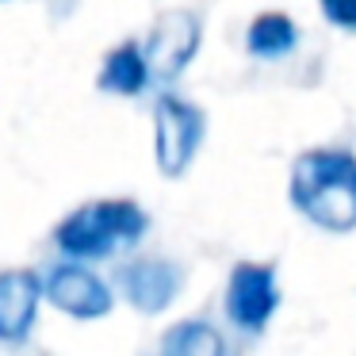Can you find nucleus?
I'll use <instances>...</instances> for the list:
<instances>
[{"label":"nucleus","mask_w":356,"mask_h":356,"mask_svg":"<svg viewBox=\"0 0 356 356\" xmlns=\"http://www.w3.org/2000/svg\"><path fill=\"white\" fill-rule=\"evenodd\" d=\"M154 123H157V169L165 177H180L192 165L203 138L200 108L177 100V96H161L154 108Z\"/></svg>","instance_id":"obj_3"},{"label":"nucleus","mask_w":356,"mask_h":356,"mask_svg":"<svg viewBox=\"0 0 356 356\" xmlns=\"http://www.w3.org/2000/svg\"><path fill=\"white\" fill-rule=\"evenodd\" d=\"M322 12L333 27L356 31V0H322Z\"/></svg>","instance_id":"obj_12"},{"label":"nucleus","mask_w":356,"mask_h":356,"mask_svg":"<svg viewBox=\"0 0 356 356\" xmlns=\"http://www.w3.org/2000/svg\"><path fill=\"white\" fill-rule=\"evenodd\" d=\"M42 287H47V299L70 318H104L111 310L108 284L81 264H58Z\"/></svg>","instance_id":"obj_6"},{"label":"nucleus","mask_w":356,"mask_h":356,"mask_svg":"<svg viewBox=\"0 0 356 356\" xmlns=\"http://www.w3.org/2000/svg\"><path fill=\"white\" fill-rule=\"evenodd\" d=\"M146 62L154 77H177L200 50V19L192 12H165L146 39Z\"/></svg>","instance_id":"obj_5"},{"label":"nucleus","mask_w":356,"mask_h":356,"mask_svg":"<svg viewBox=\"0 0 356 356\" xmlns=\"http://www.w3.org/2000/svg\"><path fill=\"white\" fill-rule=\"evenodd\" d=\"M42 291L47 287L39 284L35 272H0V341L4 345H16L31 333Z\"/></svg>","instance_id":"obj_8"},{"label":"nucleus","mask_w":356,"mask_h":356,"mask_svg":"<svg viewBox=\"0 0 356 356\" xmlns=\"http://www.w3.org/2000/svg\"><path fill=\"white\" fill-rule=\"evenodd\" d=\"M280 307V287L276 272L268 264H238L226 287V314L238 330L257 333L268 325L272 310Z\"/></svg>","instance_id":"obj_4"},{"label":"nucleus","mask_w":356,"mask_h":356,"mask_svg":"<svg viewBox=\"0 0 356 356\" xmlns=\"http://www.w3.org/2000/svg\"><path fill=\"white\" fill-rule=\"evenodd\" d=\"M119 284H123V295L131 299L134 310L142 314H157L165 310L180 291V272L177 264L157 261V257H142V261H131L123 272H119Z\"/></svg>","instance_id":"obj_7"},{"label":"nucleus","mask_w":356,"mask_h":356,"mask_svg":"<svg viewBox=\"0 0 356 356\" xmlns=\"http://www.w3.org/2000/svg\"><path fill=\"white\" fill-rule=\"evenodd\" d=\"M146 226L149 218L142 215V207L127 200H100L73 211L54 230V241L73 261H100V257H111L119 245H134L146 234Z\"/></svg>","instance_id":"obj_2"},{"label":"nucleus","mask_w":356,"mask_h":356,"mask_svg":"<svg viewBox=\"0 0 356 356\" xmlns=\"http://www.w3.org/2000/svg\"><path fill=\"white\" fill-rule=\"evenodd\" d=\"M165 356H226V341L207 322H180L165 333Z\"/></svg>","instance_id":"obj_11"},{"label":"nucleus","mask_w":356,"mask_h":356,"mask_svg":"<svg viewBox=\"0 0 356 356\" xmlns=\"http://www.w3.org/2000/svg\"><path fill=\"white\" fill-rule=\"evenodd\" d=\"M291 203L325 230L356 226V157L345 149H310L291 169Z\"/></svg>","instance_id":"obj_1"},{"label":"nucleus","mask_w":356,"mask_h":356,"mask_svg":"<svg viewBox=\"0 0 356 356\" xmlns=\"http://www.w3.org/2000/svg\"><path fill=\"white\" fill-rule=\"evenodd\" d=\"M295 42H299V31H295V24L287 16H280V12H268V16L253 19L245 31V47L249 54L257 58H284L295 50Z\"/></svg>","instance_id":"obj_10"},{"label":"nucleus","mask_w":356,"mask_h":356,"mask_svg":"<svg viewBox=\"0 0 356 356\" xmlns=\"http://www.w3.org/2000/svg\"><path fill=\"white\" fill-rule=\"evenodd\" d=\"M149 62H146V50H138L134 42L111 50L104 58V70H100V88L104 92H119V96H138L142 88L149 85Z\"/></svg>","instance_id":"obj_9"}]
</instances>
